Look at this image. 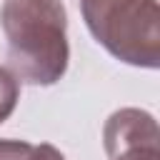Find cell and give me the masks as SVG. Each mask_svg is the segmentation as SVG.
<instances>
[{
    "instance_id": "obj_1",
    "label": "cell",
    "mask_w": 160,
    "mask_h": 160,
    "mask_svg": "<svg viewBox=\"0 0 160 160\" xmlns=\"http://www.w3.org/2000/svg\"><path fill=\"white\" fill-rule=\"evenodd\" d=\"M0 25L8 38V65L15 80L55 85L65 75L70 48L62 0H5Z\"/></svg>"
},
{
    "instance_id": "obj_2",
    "label": "cell",
    "mask_w": 160,
    "mask_h": 160,
    "mask_svg": "<svg viewBox=\"0 0 160 160\" xmlns=\"http://www.w3.org/2000/svg\"><path fill=\"white\" fill-rule=\"evenodd\" d=\"M92 38L118 60L135 68H160L158 0H80Z\"/></svg>"
},
{
    "instance_id": "obj_3",
    "label": "cell",
    "mask_w": 160,
    "mask_h": 160,
    "mask_svg": "<svg viewBox=\"0 0 160 160\" xmlns=\"http://www.w3.org/2000/svg\"><path fill=\"white\" fill-rule=\"evenodd\" d=\"M102 140H105L108 158H115L128 150L160 148V130L150 112L138 110V108H122L108 118Z\"/></svg>"
},
{
    "instance_id": "obj_4",
    "label": "cell",
    "mask_w": 160,
    "mask_h": 160,
    "mask_svg": "<svg viewBox=\"0 0 160 160\" xmlns=\"http://www.w3.org/2000/svg\"><path fill=\"white\" fill-rule=\"evenodd\" d=\"M18 98H20V82L8 68H0V122H5L12 115Z\"/></svg>"
},
{
    "instance_id": "obj_5",
    "label": "cell",
    "mask_w": 160,
    "mask_h": 160,
    "mask_svg": "<svg viewBox=\"0 0 160 160\" xmlns=\"http://www.w3.org/2000/svg\"><path fill=\"white\" fill-rule=\"evenodd\" d=\"M32 148L25 140H5L0 138V160H30L32 158Z\"/></svg>"
},
{
    "instance_id": "obj_6",
    "label": "cell",
    "mask_w": 160,
    "mask_h": 160,
    "mask_svg": "<svg viewBox=\"0 0 160 160\" xmlns=\"http://www.w3.org/2000/svg\"><path fill=\"white\" fill-rule=\"evenodd\" d=\"M110 160H160V148H140V150H128L120 152Z\"/></svg>"
},
{
    "instance_id": "obj_7",
    "label": "cell",
    "mask_w": 160,
    "mask_h": 160,
    "mask_svg": "<svg viewBox=\"0 0 160 160\" xmlns=\"http://www.w3.org/2000/svg\"><path fill=\"white\" fill-rule=\"evenodd\" d=\"M30 160H65V155H62L55 145H50V142H40V145L32 148V158H30Z\"/></svg>"
}]
</instances>
